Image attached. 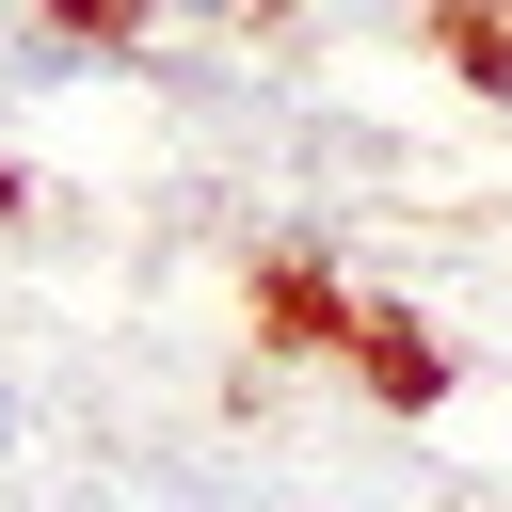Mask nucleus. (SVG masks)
I'll list each match as a JSON object with an SVG mask.
<instances>
[{
	"instance_id": "nucleus-7",
	"label": "nucleus",
	"mask_w": 512,
	"mask_h": 512,
	"mask_svg": "<svg viewBox=\"0 0 512 512\" xmlns=\"http://www.w3.org/2000/svg\"><path fill=\"white\" fill-rule=\"evenodd\" d=\"M16 432H32V416H16V384H0V448H16Z\"/></svg>"
},
{
	"instance_id": "nucleus-6",
	"label": "nucleus",
	"mask_w": 512,
	"mask_h": 512,
	"mask_svg": "<svg viewBox=\"0 0 512 512\" xmlns=\"http://www.w3.org/2000/svg\"><path fill=\"white\" fill-rule=\"evenodd\" d=\"M0 224H32V160L16 144H0Z\"/></svg>"
},
{
	"instance_id": "nucleus-5",
	"label": "nucleus",
	"mask_w": 512,
	"mask_h": 512,
	"mask_svg": "<svg viewBox=\"0 0 512 512\" xmlns=\"http://www.w3.org/2000/svg\"><path fill=\"white\" fill-rule=\"evenodd\" d=\"M288 0H160V32H272Z\"/></svg>"
},
{
	"instance_id": "nucleus-8",
	"label": "nucleus",
	"mask_w": 512,
	"mask_h": 512,
	"mask_svg": "<svg viewBox=\"0 0 512 512\" xmlns=\"http://www.w3.org/2000/svg\"><path fill=\"white\" fill-rule=\"evenodd\" d=\"M480 512H512V496H480Z\"/></svg>"
},
{
	"instance_id": "nucleus-1",
	"label": "nucleus",
	"mask_w": 512,
	"mask_h": 512,
	"mask_svg": "<svg viewBox=\"0 0 512 512\" xmlns=\"http://www.w3.org/2000/svg\"><path fill=\"white\" fill-rule=\"evenodd\" d=\"M240 304H256V368H336V352H352V320H368V288H352L320 240H272Z\"/></svg>"
},
{
	"instance_id": "nucleus-2",
	"label": "nucleus",
	"mask_w": 512,
	"mask_h": 512,
	"mask_svg": "<svg viewBox=\"0 0 512 512\" xmlns=\"http://www.w3.org/2000/svg\"><path fill=\"white\" fill-rule=\"evenodd\" d=\"M336 368H352L384 416H448V384H464V368H448V336H432L416 304H384V288H368V320H352V352H336Z\"/></svg>"
},
{
	"instance_id": "nucleus-3",
	"label": "nucleus",
	"mask_w": 512,
	"mask_h": 512,
	"mask_svg": "<svg viewBox=\"0 0 512 512\" xmlns=\"http://www.w3.org/2000/svg\"><path fill=\"white\" fill-rule=\"evenodd\" d=\"M432 64H448L480 112H512V16H496V0H432Z\"/></svg>"
},
{
	"instance_id": "nucleus-4",
	"label": "nucleus",
	"mask_w": 512,
	"mask_h": 512,
	"mask_svg": "<svg viewBox=\"0 0 512 512\" xmlns=\"http://www.w3.org/2000/svg\"><path fill=\"white\" fill-rule=\"evenodd\" d=\"M80 80H112L80 32H48V16H16V32H0V96H80Z\"/></svg>"
}]
</instances>
